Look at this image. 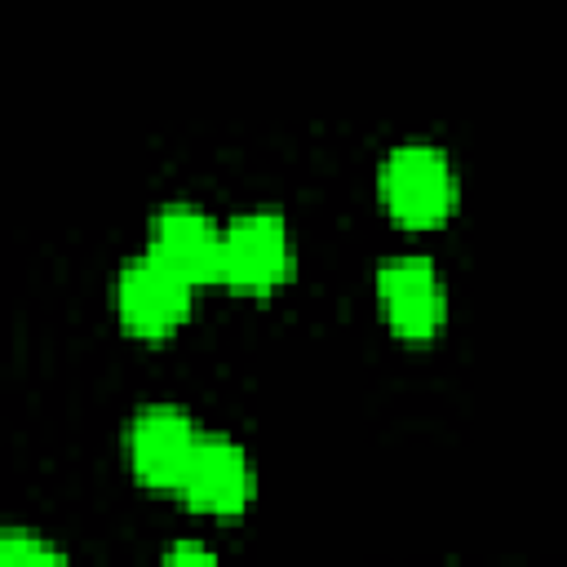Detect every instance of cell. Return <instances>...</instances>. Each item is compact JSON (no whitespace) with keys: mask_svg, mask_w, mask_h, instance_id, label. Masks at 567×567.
<instances>
[{"mask_svg":"<svg viewBox=\"0 0 567 567\" xmlns=\"http://www.w3.org/2000/svg\"><path fill=\"white\" fill-rule=\"evenodd\" d=\"M377 186H381L385 213L399 226H408V230L443 226L447 213H452V199H456L452 164L430 142H403V146H394L385 155V164H381Z\"/></svg>","mask_w":567,"mask_h":567,"instance_id":"cell-1","label":"cell"},{"mask_svg":"<svg viewBox=\"0 0 567 567\" xmlns=\"http://www.w3.org/2000/svg\"><path fill=\"white\" fill-rule=\"evenodd\" d=\"M297 261L292 230L275 213H239L221 226V270L217 284H226L239 297H270L279 284H288Z\"/></svg>","mask_w":567,"mask_h":567,"instance_id":"cell-2","label":"cell"},{"mask_svg":"<svg viewBox=\"0 0 567 567\" xmlns=\"http://www.w3.org/2000/svg\"><path fill=\"white\" fill-rule=\"evenodd\" d=\"M195 284L159 257H133L115 279V315L133 337H168L190 315Z\"/></svg>","mask_w":567,"mask_h":567,"instance_id":"cell-3","label":"cell"},{"mask_svg":"<svg viewBox=\"0 0 567 567\" xmlns=\"http://www.w3.org/2000/svg\"><path fill=\"white\" fill-rule=\"evenodd\" d=\"M199 430L190 425V416L173 403H151L133 416L124 447H128V465L146 487L159 492H177L186 478V465L195 456Z\"/></svg>","mask_w":567,"mask_h":567,"instance_id":"cell-4","label":"cell"},{"mask_svg":"<svg viewBox=\"0 0 567 567\" xmlns=\"http://www.w3.org/2000/svg\"><path fill=\"white\" fill-rule=\"evenodd\" d=\"M377 301L390 332L403 341H430L447 315L443 279L430 257H390L377 270Z\"/></svg>","mask_w":567,"mask_h":567,"instance_id":"cell-5","label":"cell"},{"mask_svg":"<svg viewBox=\"0 0 567 567\" xmlns=\"http://www.w3.org/2000/svg\"><path fill=\"white\" fill-rule=\"evenodd\" d=\"M177 492L186 496L190 509L230 518V514L248 509V501H252V461L235 439L199 434L195 456H190L186 478H182Z\"/></svg>","mask_w":567,"mask_h":567,"instance_id":"cell-6","label":"cell"},{"mask_svg":"<svg viewBox=\"0 0 567 567\" xmlns=\"http://www.w3.org/2000/svg\"><path fill=\"white\" fill-rule=\"evenodd\" d=\"M151 257L168 261L173 270H182L190 284H217L221 270V226L190 208V204H173L159 208L151 221Z\"/></svg>","mask_w":567,"mask_h":567,"instance_id":"cell-7","label":"cell"},{"mask_svg":"<svg viewBox=\"0 0 567 567\" xmlns=\"http://www.w3.org/2000/svg\"><path fill=\"white\" fill-rule=\"evenodd\" d=\"M0 558H4V563H31V558L62 563V549H53V545H44V540H27V536L13 532V536L0 545Z\"/></svg>","mask_w":567,"mask_h":567,"instance_id":"cell-8","label":"cell"},{"mask_svg":"<svg viewBox=\"0 0 567 567\" xmlns=\"http://www.w3.org/2000/svg\"><path fill=\"white\" fill-rule=\"evenodd\" d=\"M168 558H177V563H182V558H199V563H208V558H213V549H199V545H173V549H168Z\"/></svg>","mask_w":567,"mask_h":567,"instance_id":"cell-9","label":"cell"}]
</instances>
